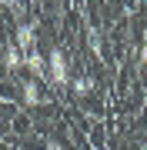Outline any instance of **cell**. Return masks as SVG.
<instances>
[{"label":"cell","instance_id":"obj_1","mask_svg":"<svg viewBox=\"0 0 147 150\" xmlns=\"http://www.w3.org/2000/svg\"><path fill=\"white\" fill-rule=\"evenodd\" d=\"M47 67H50V83L54 87H67L70 83V60H67L64 50H50Z\"/></svg>","mask_w":147,"mask_h":150},{"label":"cell","instance_id":"obj_2","mask_svg":"<svg viewBox=\"0 0 147 150\" xmlns=\"http://www.w3.org/2000/svg\"><path fill=\"white\" fill-rule=\"evenodd\" d=\"M33 43H37V23H17V47L33 54Z\"/></svg>","mask_w":147,"mask_h":150},{"label":"cell","instance_id":"obj_3","mask_svg":"<svg viewBox=\"0 0 147 150\" xmlns=\"http://www.w3.org/2000/svg\"><path fill=\"white\" fill-rule=\"evenodd\" d=\"M23 60H27V54H23V50L17 47V43H10V47L4 50V67L10 70V74H13V70H20V67H23Z\"/></svg>","mask_w":147,"mask_h":150},{"label":"cell","instance_id":"obj_4","mask_svg":"<svg viewBox=\"0 0 147 150\" xmlns=\"http://www.w3.org/2000/svg\"><path fill=\"white\" fill-rule=\"evenodd\" d=\"M23 67H30V74H33V77H44V70H47V64H44V57H40V54H27Z\"/></svg>","mask_w":147,"mask_h":150},{"label":"cell","instance_id":"obj_5","mask_svg":"<svg viewBox=\"0 0 147 150\" xmlns=\"http://www.w3.org/2000/svg\"><path fill=\"white\" fill-rule=\"evenodd\" d=\"M23 103H40V87H37V80H27V83H23Z\"/></svg>","mask_w":147,"mask_h":150},{"label":"cell","instance_id":"obj_6","mask_svg":"<svg viewBox=\"0 0 147 150\" xmlns=\"http://www.w3.org/2000/svg\"><path fill=\"white\" fill-rule=\"evenodd\" d=\"M94 90V80H90V77H80V80H74V93L77 97H87Z\"/></svg>","mask_w":147,"mask_h":150},{"label":"cell","instance_id":"obj_7","mask_svg":"<svg viewBox=\"0 0 147 150\" xmlns=\"http://www.w3.org/2000/svg\"><path fill=\"white\" fill-rule=\"evenodd\" d=\"M87 40H90V50H94V54H100V33L97 30H87Z\"/></svg>","mask_w":147,"mask_h":150},{"label":"cell","instance_id":"obj_8","mask_svg":"<svg viewBox=\"0 0 147 150\" xmlns=\"http://www.w3.org/2000/svg\"><path fill=\"white\" fill-rule=\"evenodd\" d=\"M141 64L147 67V43H144V47H141Z\"/></svg>","mask_w":147,"mask_h":150},{"label":"cell","instance_id":"obj_9","mask_svg":"<svg viewBox=\"0 0 147 150\" xmlns=\"http://www.w3.org/2000/svg\"><path fill=\"white\" fill-rule=\"evenodd\" d=\"M141 150H147V137H144V144H141Z\"/></svg>","mask_w":147,"mask_h":150}]
</instances>
